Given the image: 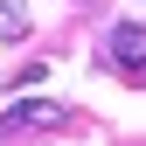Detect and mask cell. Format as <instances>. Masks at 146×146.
<instances>
[{
	"label": "cell",
	"mask_w": 146,
	"mask_h": 146,
	"mask_svg": "<svg viewBox=\"0 0 146 146\" xmlns=\"http://www.w3.org/2000/svg\"><path fill=\"white\" fill-rule=\"evenodd\" d=\"M0 125H7V132H35V125H63V111L56 104H14Z\"/></svg>",
	"instance_id": "2"
},
{
	"label": "cell",
	"mask_w": 146,
	"mask_h": 146,
	"mask_svg": "<svg viewBox=\"0 0 146 146\" xmlns=\"http://www.w3.org/2000/svg\"><path fill=\"white\" fill-rule=\"evenodd\" d=\"M139 7H146V0H139Z\"/></svg>",
	"instance_id": "4"
},
{
	"label": "cell",
	"mask_w": 146,
	"mask_h": 146,
	"mask_svg": "<svg viewBox=\"0 0 146 146\" xmlns=\"http://www.w3.org/2000/svg\"><path fill=\"white\" fill-rule=\"evenodd\" d=\"M104 63L125 70V77H146V28L139 21H118L111 35H104Z\"/></svg>",
	"instance_id": "1"
},
{
	"label": "cell",
	"mask_w": 146,
	"mask_h": 146,
	"mask_svg": "<svg viewBox=\"0 0 146 146\" xmlns=\"http://www.w3.org/2000/svg\"><path fill=\"white\" fill-rule=\"evenodd\" d=\"M28 35V7L21 0H0V42H21Z\"/></svg>",
	"instance_id": "3"
}]
</instances>
